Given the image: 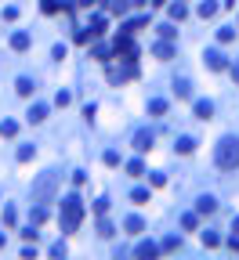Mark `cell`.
Here are the masks:
<instances>
[{
	"instance_id": "cell-1",
	"label": "cell",
	"mask_w": 239,
	"mask_h": 260,
	"mask_svg": "<svg viewBox=\"0 0 239 260\" xmlns=\"http://www.w3.org/2000/svg\"><path fill=\"white\" fill-rule=\"evenodd\" d=\"M80 217H84V203H80V195H66L62 199V213H58V224H62V232L72 235L80 228Z\"/></svg>"
},
{
	"instance_id": "cell-2",
	"label": "cell",
	"mask_w": 239,
	"mask_h": 260,
	"mask_svg": "<svg viewBox=\"0 0 239 260\" xmlns=\"http://www.w3.org/2000/svg\"><path fill=\"white\" fill-rule=\"evenodd\" d=\"M218 166L221 170H236L239 166V137H225L218 145Z\"/></svg>"
},
{
	"instance_id": "cell-3",
	"label": "cell",
	"mask_w": 239,
	"mask_h": 260,
	"mask_svg": "<svg viewBox=\"0 0 239 260\" xmlns=\"http://www.w3.org/2000/svg\"><path fill=\"white\" fill-rule=\"evenodd\" d=\"M54 192H58V174H44L33 185V203H51Z\"/></svg>"
},
{
	"instance_id": "cell-4",
	"label": "cell",
	"mask_w": 239,
	"mask_h": 260,
	"mask_svg": "<svg viewBox=\"0 0 239 260\" xmlns=\"http://www.w3.org/2000/svg\"><path fill=\"white\" fill-rule=\"evenodd\" d=\"M116 54H124V58H127V62H130V58H134V54H138V47H134V43H130V33H124V36H120V40H116Z\"/></svg>"
},
{
	"instance_id": "cell-5",
	"label": "cell",
	"mask_w": 239,
	"mask_h": 260,
	"mask_svg": "<svg viewBox=\"0 0 239 260\" xmlns=\"http://www.w3.org/2000/svg\"><path fill=\"white\" fill-rule=\"evenodd\" d=\"M134 148H138V152H148V148H152V134H148V130H138V134H134Z\"/></svg>"
},
{
	"instance_id": "cell-6",
	"label": "cell",
	"mask_w": 239,
	"mask_h": 260,
	"mask_svg": "<svg viewBox=\"0 0 239 260\" xmlns=\"http://www.w3.org/2000/svg\"><path fill=\"white\" fill-rule=\"evenodd\" d=\"M134 76V65H124V69H109V80L112 83H120V80H130Z\"/></svg>"
},
{
	"instance_id": "cell-7",
	"label": "cell",
	"mask_w": 239,
	"mask_h": 260,
	"mask_svg": "<svg viewBox=\"0 0 239 260\" xmlns=\"http://www.w3.org/2000/svg\"><path fill=\"white\" fill-rule=\"evenodd\" d=\"M206 65L210 69H225V54L221 51H206Z\"/></svg>"
},
{
	"instance_id": "cell-8",
	"label": "cell",
	"mask_w": 239,
	"mask_h": 260,
	"mask_svg": "<svg viewBox=\"0 0 239 260\" xmlns=\"http://www.w3.org/2000/svg\"><path fill=\"white\" fill-rule=\"evenodd\" d=\"M11 47H14V51H26V47H29V33H14V36H11Z\"/></svg>"
},
{
	"instance_id": "cell-9",
	"label": "cell",
	"mask_w": 239,
	"mask_h": 260,
	"mask_svg": "<svg viewBox=\"0 0 239 260\" xmlns=\"http://www.w3.org/2000/svg\"><path fill=\"white\" fill-rule=\"evenodd\" d=\"M196 116H200V119H210V116H214V105H210V101H196Z\"/></svg>"
},
{
	"instance_id": "cell-10",
	"label": "cell",
	"mask_w": 239,
	"mask_h": 260,
	"mask_svg": "<svg viewBox=\"0 0 239 260\" xmlns=\"http://www.w3.org/2000/svg\"><path fill=\"white\" fill-rule=\"evenodd\" d=\"M127 232H130V235H142V232H145V221H142V217H127Z\"/></svg>"
},
{
	"instance_id": "cell-11",
	"label": "cell",
	"mask_w": 239,
	"mask_h": 260,
	"mask_svg": "<svg viewBox=\"0 0 239 260\" xmlns=\"http://www.w3.org/2000/svg\"><path fill=\"white\" fill-rule=\"evenodd\" d=\"M200 14H203V18H214V14H218V4H214V0H203V4H200Z\"/></svg>"
},
{
	"instance_id": "cell-12",
	"label": "cell",
	"mask_w": 239,
	"mask_h": 260,
	"mask_svg": "<svg viewBox=\"0 0 239 260\" xmlns=\"http://www.w3.org/2000/svg\"><path fill=\"white\" fill-rule=\"evenodd\" d=\"M148 112H152V116H163V112H167V101H163V98H152V101H148Z\"/></svg>"
},
{
	"instance_id": "cell-13",
	"label": "cell",
	"mask_w": 239,
	"mask_h": 260,
	"mask_svg": "<svg viewBox=\"0 0 239 260\" xmlns=\"http://www.w3.org/2000/svg\"><path fill=\"white\" fill-rule=\"evenodd\" d=\"M14 90H18V94L26 98V94H33V80H26V76H22V80L18 83H14Z\"/></svg>"
},
{
	"instance_id": "cell-14",
	"label": "cell",
	"mask_w": 239,
	"mask_h": 260,
	"mask_svg": "<svg viewBox=\"0 0 239 260\" xmlns=\"http://www.w3.org/2000/svg\"><path fill=\"white\" fill-rule=\"evenodd\" d=\"M134 253H138V257H156L160 250L152 246V242H142V246H138V250H134Z\"/></svg>"
},
{
	"instance_id": "cell-15",
	"label": "cell",
	"mask_w": 239,
	"mask_h": 260,
	"mask_svg": "<svg viewBox=\"0 0 239 260\" xmlns=\"http://www.w3.org/2000/svg\"><path fill=\"white\" fill-rule=\"evenodd\" d=\"M14 130H18V123H11V119L0 123V137H14Z\"/></svg>"
},
{
	"instance_id": "cell-16",
	"label": "cell",
	"mask_w": 239,
	"mask_h": 260,
	"mask_svg": "<svg viewBox=\"0 0 239 260\" xmlns=\"http://www.w3.org/2000/svg\"><path fill=\"white\" fill-rule=\"evenodd\" d=\"M44 116H48V109H44V105H33V109H29V119H33V123H40Z\"/></svg>"
},
{
	"instance_id": "cell-17",
	"label": "cell",
	"mask_w": 239,
	"mask_h": 260,
	"mask_svg": "<svg viewBox=\"0 0 239 260\" xmlns=\"http://www.w3.org/2000/svg\"><path fill=\"white\" fill-rule=\"evenodd\" d=\"M102 33H106V18H102V14H98V18L91 22V36H102Z\"/></svg>"
},
{
	"instance_id": "cell-18",
	"label": "cell",
	"mask_w": 239,
	"mask_h": 260,
	"mask_svg": "<svg viewBox=\"0 0 239 260\" xmlns=\"http://www.w3.org/2000/svg\"><path fill=\"white\" fill-rule=\"evenodd\" d=\"M214 210H218V203H214L210 195H206V199H200V213H214Z\"/></svg>"
},
{
	"instance_id": "cell-19",
	"label": "cell",
	"mask_w": 239,
	"mask_h": 260,
	"mask_svg": "<svg viewBox=\"0 0 239 260\" xmlns=\"http://www.w3.org/2000/svg\"><path fill=\"white\" fill-rule=\"evenodd\" d=\"M174 94H178V98H188L192 90H188V83H185V80H178V83H174Z\"/></svg>"
},
{
	"instance_id": "cell-20",
	"label": "cell",
	"mask_w": 239,
	"mask_h": 260,
	"mask_svg": "<svg viewBox=\"0 0 239 260\" xmlns=\"http://www.w3.org/2000/svg\"><path fill=\"white\" fill-rule=\"evenodd\" d=\"M170 54H174L170 43H156V58H170Z\"/></svg>"
},
{
	"instance_id": "cell-21",
	"label": "cell",
	"mask_w": 239,
	"mask_h": 260,
	"mask_svg": "<svg viewBox=\"0 0 239 260\" xmlns=\"http://www.w3.org/2000/svg\"><path fill=\"white\" fill-rule=\"evenodd\" d=\"M130 199L142 206V203H148V192H145V188H134V192H130Z\"/></svg>"
},
{
	"instance_id": "cell-22",
	"label": "cell",
	"mask_w": 239,
	"mask_h": 260,
	"mask_svg": "<svg viewBox=\"0 0 239 260\" xmlns=\"http://www.w3.org/2000/svg\"><path fill=\"white\" fill-rule=\"evenodd\" d=\"M44 221H48V210H44V203L33 210V224H44Z\"/></svg>"
},
{
	"instance_id": "cell-23",
	"label": "cell",
	"mask_w": 239,
	"mask_h": 260,
	"mask_svg": "<svg viewBox=\"0 0 239 260\" xmlns=\"http://www.w3.org/2000/svg\"><path fill=\"white\" fill-rule=\"evenodd\" d=\"M170 18L182 22V18H185V4H170Z\"/></svg>"
},
{
	"instance_id": "cell-24",
	"label": "cell",
	"mask_w": 239,
	"mask_h": 260,
	"mask_svg": "<svg viewBox=\"0 0 239 260\" xmlns=\"http://www.w3.org/2000/svg\"><path fill=\"white\" fill-rule=\"evenodd\" d=\"M196 224H200V221H196V213H185V217H182V228H188V232H192Z\"/></svg>"
},
{
	"instance_id": "cell-25",
	"label": "cell",
	"mask_w": 239,
	"mask_h": 260,
	"mask_svg": "<svg viewBox=\"0 0 239 260\" xmlns=\"http://www.w3.org/2000/svg\"><path fill=\"white\" fill-rule=\"evenodd\" d=\"M196 148V141H192V137H182V141H178V152H192Z\"/></svg>"
},
{
	"instance_id": "cell-26",
	"label": "cell",
	"mask_w": 239,
	"mask_h": 260,
	"mask_svg": "<svg viewBox=\"0 0 239 260\" xmlns=\"http://www.w3.org/2000/svg\"><path fill=\"white\" fill-rule=\"evenodd\" d=\"M127 170H130V174H134V177H142V174H145V166H142V163H138V159H134V163H127Z\"/></svg>"
},
{
	"instance_id": "cell-27",
	"label": "cell",
	"mask_w": 239,
	"mask_h": 260,
	"mask_svg": "<svg viewBox=\"0 0 239 260\" xmlns=\"http://www.w3.org/2000/svg\"><path fill=\"white\" fill-rule=\"evenodd\" d=\"M160 33L167 36V40H174V36H178V29H174V25H160Z\"/></svg>"
},
{
	"instance_id": "cell-28",
	"label": "cell",
	"mask_w": 239,
	"mask_h": 260,
	"mask_svg": "<svg viewBox=\"0 0 239 260\" xmlns=\"http://www.w3.org/2000/svg\"><path fill=\"white\" fill-rule=\"evenodd\" d=\"M33 152H36V148H29V145H26V148H18V159H22V163H26V159H33Z\"/></svg>"
},
{
	"instance_id": "cell-29",
	"label": "cell",
	"mask_w": 239,
	"mask_h": 260,
	"mask_svg": "<svg viewBox=\"0 0 239 260\" xmlns=\"http://www.w3.org/2000/svg\"><path fill=\"white\" fill-rule=\"evenodd\" d=\"M203 242H206V246H218V242H221V239H218L214 232H203Z\"/></svg>"
},
{
	"instance_id": "cell-30",
	"label": "cell",
	"mask_w": 239,
	"mask_h": 260,
	"mask_svg": "<svg viewBox=\"0 0 239 260\" xmlns=\"http://www.w3.org/2000/svg\"><path fill=\"white\" fill-rule=\"evenodd\" d=\"M112 11H116V14H124V11H127V0H112Z\"/></svg>"
},
{
	"instance_id": "cell-31",
	"label": "cell",
	"mask_w": 239,
	"mask_h": 260,
	"mask_svg": "<svg viewBox=\"0 0 239 260\" xmlns=\"http://www.w3.org/2000/svg\"><path fill=\"white\" fill-rule=\"evenodd\" d=\"M232 80H236V83H239V65H232Z\"/></svg>"
},
{
	"instance_id": "cell-32",
	"label": "cell",
	"mask_w": 239,
	"mask_h": 260,
	"mask_svg": "<svg viewBox=\"0 0 239 260\" xmlns=\"http://www.w3.org/2000/svg\"><path fill=\"white\" fill-rule=\"evenodd\" d=\"M72 4H80V7H87V4H91V0H72Z\"/></svg>"
},
{
	"instance_id": "cell-33",
	"label": "cell",
	"mask_w": 239,
	"mask_h": 260,
	"mask_svg": "<svg viewBox=\"0 0 239 260\" xmlns=\"http://www.w3.org/2000/svg\"><path fill=\"white\" fill-rule=\"evenodd\" d=\"M236 232H239V221H236Z\"/></svg>"
}]
</instances>
